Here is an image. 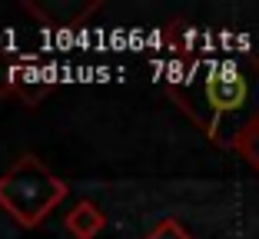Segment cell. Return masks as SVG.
<instances>
[{
    "label": "cell",
    "instance_id": "2",
    "mask_svg": "<svg viewBox=\"0 0 259 239\" xmlns=\"http://www.w3.org/2000/svg\"><path fill=\"white\" fill-rule=\"evenodd\" d=\"M67 193L70 186L33 153L20 156L7 173H0V209L27 229L44 226Z\"/></svg>",
    "mask_w": 259,
    "mask_h": 239
},
{
    "label": "cell",
    "instance_id": "5",
    "mask_svg": "<svg viewBox=\"0 0 259 239\" xmlns=\"http://www.w3.org/2000/svg\"><path fill=\"white\" fill-rule=\"evenodd\" d=\"M107 226V213L90 200H80L73 209L67 213V232L73 239H97Z\"/></svg>",
    "mask_w": 259,
    "mask_h": 239
},
{
    "label": "cell",
    "instance_id": "1",
    "mask_svg": "<svg viewBox=\"0 0 259 239\" xmlns=\"http://www.w3.org/2000/svg\"><path fill=\"white\" fill-rule=\"evenodd\" d=\"M166 97L209 143L233 150L239 133L259 120V54L183 57L166 77Z\"/></svg>",
    "mask_w": 259,
    "mask_h": 239
},
{
    "label": "cell",
    "instance_id": "3",
    "mask_svg": "<svg viewBox=\"0 0 259 239\" xmlns=\"http://www.w3.org/2000/svg\"><path fill=\"white\" fill-rule=\"evenodd\" d=\"M50 93V80L40 73L37 60L27 54H0V97H17L23 103H40Z\"/></svg>",
    "mask_w": 259,
    "mask_h": 239
},
{
    "label": "cell",
    "instance_id": "6",
    "mask_svg": "<svg viewBox=\"0 0 259 239\" xmlns=\"http://www.w3.org/2000/svg\"><path fill=\"white\" fill-rule=\"evenodd\" d=\"M233 150L239 153V160H243L252 173H259V120L249 123L243 133H239L236 143H233Z\"/></svg>",
    "mask_w": 259,
    "mask_h": 239
},
{
    "label": "cell",
    "instance_id": "4",
    "mask_svg": "<svg viewBox=\"0 0 259 239\" xmlns=\"http://www.w3.org/2000/svg\"><path fill=\"white\" fill-rule=\"evenodd\" d=\"M27 14H33L44 27L50 30H70V27H80L93 10H100V0L90 4H73V0H54V4H23Z\"/></svg>",
    "mask_w": 259,
    "mask_h": 239
},
{
    "label": "cell",
    "instance_id": "7",
    "mask_svg": "<svg viewBox=\"0 0 259 239\" xmlns=\"http://www.w3.org/2000/svg\"><path fill=\"white\" fill-rule=\"evenodd\" d=\"M143 239H193V232L186 229L180 219H160V223L153 226Z\"/></svg>",
    "mask_w": 259,
    "mask_h": 239
}]
</instances>
